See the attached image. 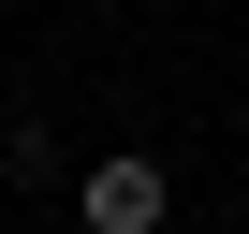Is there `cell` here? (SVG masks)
I'll list each match as a JSON object with an SVG mask.
<instances>
[{
    "label": "cell",
    "instance_id": "cell-1",
    "mask_svg": "<svg viewBox=\"0 0 249 234\" xmlns=\"http://www.w3.org/2000/svg\"><path fill=\"white\" fill-rule=\"evenodd\" d=\"M88 234H161V205H176V176L147 161V147H117V161H88Z\"/></svg>",
    "mask_w": 249,
    "mask_h": 234
}]
</instances>
